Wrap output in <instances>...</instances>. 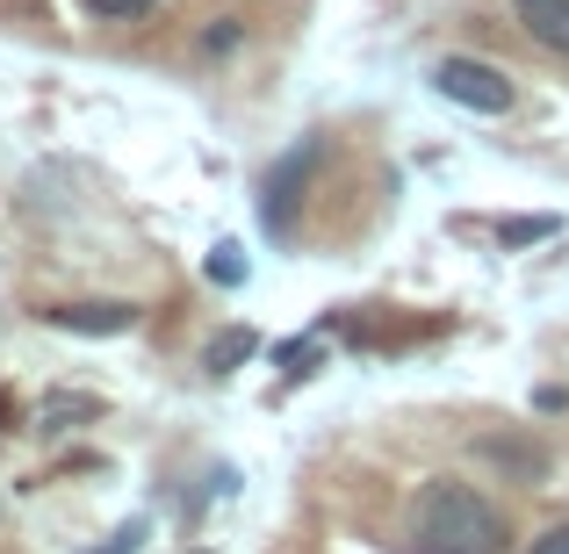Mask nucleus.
<instances>
[{
	"mask_svg": "<svg viewBox=\"0 0 569 554\" xmlns=\"http://www.w3.org/2000/svg\"><path fill=\"white\" fill-rule=\"evenodd\" d=\"M476 454H483L490 469H505V483H527V490L548 483V446L527 440V432H483V440H476Z\"/></svg>",
	"mask_w": 569,
	"mask_h": 554,
	"instance_id": "nucleus-4",
	"label": "nucleus"
},
{
	"mask_svg": "<svg viewBox=\"0 0 569 554\" xmlns=\"http://www.w3.org/2000/svg\"><path fill=\"white\" fill-rule=\"evenodd\" d=\"M318 167H325V138H296L289 152L274 159V173L260 181V216L274 223V231H289V223H296V209H303V194H310V181H318Z\"/></svg>",
	"mask_w": 569,
	"mask_h": 554,
	"instance_id": "nucleus-2",
	"label": "nucleus"
},
{
	"mask_svg": "<svg viewBox=\"0 0 569 554\" xmlns=\"http://www.w3.org/2000/svg\"><path fill=\"white\" fill-rule=\"evenodd\" d=\"M209 274H217L223 289H238V281H246V266H238V245H217V260H209Z\"/></svg>",
	"mask_w": 569,
	"mask_h": 554,
	"instance_id": "nucleus-8",
	"label": "nucleus"
},
{
	"mask_svg": "<svg viewBox=\"0 0 569 554\" xmlns=\"http://www.w3.org/2000/svg\"><path fill=\"white\" fill-rule=\"evenodd\" d=\"M432 87H440L447 101H461V109H476V115L512 109V80H505L498 66H483V58H440V66H432Z\"/></svg>",
	"mask_w": 569,
	"mask_h": 554,
	"instance_id": "nucleus-3",
	"label": "nucleus"
},
{
	"mask_svg": "<svg viewBox=\"0 0 569 554\" xmlns=\"http://www.w3.org/2000/svg\"><path fill=\"white\" fill-rule=\"evenodd\" d=\"M51 324L58 332H130V324H138V310L130 303H66V310H51Z\"/></svg>",
	"mask_w": 569,
	"mask_h": 554,
	"instance_id": "nucleus-6",
	"label": "nucleus"
},
{
	"mask_svg": "<svg viewBox=\"0 0 569 554\" xmlns=\"http://www.w3.org/2000/svg\"><path fill=\"white\" fill-rule=\"evenodd\" d=\"M252 353V332H223V346H209V367H231Z\"/></svg>",
	"mask_w": 569,
	"mask_h": 554,
	"instance_id": "nucleus-7",
	"label": "nucleus"
},
{
	"mask_svg": "<svg viewBox=\"0 0 569 554\" xmlns=\"http://www.w3.org/2000/svg\"><path fill=\"white\" fill-rule=\"evenodd\" d=\"M519 29H527L541 51H562L569 58V0H512Z\"/></svg>",
	"mask_w": 569,
	"mask_h": 554,
	"instance_id": "nucleus-5",
	"label": "nucleus"
},
{
	"mask_svg": "<svg viewBox=\"0 0 569 554\" xmlns=\"http://www.w3.org/2000/svg\"><path fill=\"white\" fill-rule=\"evenodd\" d=\"M418 554H505V518L469 483H426L411 504Z\"/></svg>",
	"mask_w": 569,
	"mask_h": 554,
	"instance_id": "nucleus-1",
	"label": "nucleus"
},
{
	"mask_svg": "<svg viewBox=\"0 0 569 554\" xmlns=\"http://www.w3.org/2000/svg\"><path fill=\"white\" fill-rule=\"evenodd\" d=\"M527 554H569V526H548V533H541V541H533Z\"/></svg>",
	"mask_w": 569,
	"mask_h": 554,
	"instance_id": "nucleus-9",
	"label": "nucleus"
},
{
	"mask_svg": "<svg viewBox=\"0 0 569 554\" xmlns=\"http://www.w3.org/2000/svg\"><path fill=\"white\" fill-rule=\"evenodd\" d=\"M87 8H94V14H144L152 0H87Z\"/></svg>",
	"mask_w": 569,
	"mask_h": 554,
	"instance_id": "nucleus-11",
	"label": "nucleus"
},
{
	"mask_svg": "<svg viewBox=\"0 0 569 554\" xmlns=\"http://www.w3.org/2000/svg\"><path fill=\"white\" fill-rule=\"evenodd\" d=\"M138 541H144V526H123L109 547H94V554H138Z\"/></svg>",
	"mask_w": 569,
	"mask_h": 554,
	"instance_id": "nucleus-10",
	"label": "nucleus"
}]
</instances>
